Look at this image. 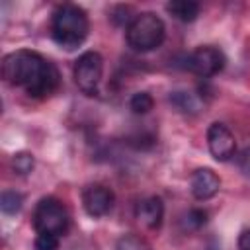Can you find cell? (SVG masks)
<instances>
[{
    "label": "cell",
    "mask_w": 250,
    "mask_h": 250,
    "mask_svg": "<svg viewBox=\"0 0 250 250\" xmlns=\"http://www.w3.org/2000/svg\"><path fill=\"white\" fill-rule=\"evenodd\" d=\"M238 250H250V229L242 230V234L238 236Z\"/></svg>",
    "instance_id": "obj_19"
},
{
    "label": "cell",
    "mask_w": 250,
    "mask_h": 250,
    "mask_svg": "<svg viewBox=\"0 0 250 250\" xmlns=\"http://www.w3.org/2000/svg\"><path fill=\"white\" fill-rule=\"evenodd\" d=\"M82 205L90 217H104L113 207V191L102 184H92L82 193Z\"/></svg>",
    "instance_id": "obj_8"
},
{
    "label": "cell",
    "mask_w": 250,
    "mask_h": 250,
    "mask_svg": "<svg viewBox=\"0 0 250 250\" xmlns=\"http://www.w3.org/2000/svg\"><path fill=\"white\" fill-rule=\"evenodd\" d=\"M205 223H207V213L201 211V209H191V211H188V215H186L184 221H182V225H184L186 230H195V229L203 227Z\"/></svg>",
    "instance_id": "obj_17"
},
{
    "label": "cell",
    "mask_w": 250,
    "mask_h": 250,
    "mask_svg": "<svg viewBox=\"0 0 250 250\" xmlns=\"http://www.w3.org/2000/svg\"><path fill=\"white\" fill-rule=\"evenodd\" d=\"M219 188H221V180L211 168H199L191 174L189 189L195 199H201V201L211 199L219 191Z\"/></svg>",
    "instance_id": "obj_9"
},
{
    "label": "cell",
    "mask_w": 250,
    "mask_h": 250,
    "mask_svg": "<svg viewBox=\"0 0 250 250\" xmlns=\"http://www.w3.org/2000/svg\"><path fill=\"white\" fill-rule=\"evenodd\" d=\"M152 105H154V100H152V96H150L148 92H137V94H133L131 100H129V107H131V111L137 113V115L148 113V111L152 109Z\"/></svg>",
    "instance_id": "obj_13"
},
{
    "label": "cell",
    "mask_w": 250,
    "mask_h": 250,
    "mask_svg": "<svg viewBox=\"0 0 250 250\" xmlns=\"http://www.w3.org/2000/svg\"><path fill=\"white\" fill-rule=\"evenodd\" d=\"M164 217V203L160 197H146L137 205V221L146 229H158Z\"/></svg>",
    "instance_id": "obj_10"
},
{
    "label": "cell",
    "mask_w": 250,
    "mask_h": 250,
    "mask_svg": "<svg viewBox=\"0 0 250 250\" xmlns=\"http://www.w3.org/2000/svg\"><path fill=\"white\" fill-rule=\"evenodd\" d=\"M170 102L184 113H195L199 109V100L189 92H172Z\"/></svg>",
    "instance_id": "obj_12"
},
{
    "label": "cell",
    "mask_w": 250,
    "mask_h": 250,
    "mask_svg": "<svg viewBox=\"0 0 250 250\" xmlns=\"http://www.w3.org/2000/svg\"><path fill=\"white\" fill-rule=\"evenodd\" d=\"M164 35H166L164 21L152 12L137 14L125 31L129 47L135 51H141V53H146V51L160 47L164 41Z\"/></svg>",
    "instance_id": "obj_3"
},
{
    "label": "cell",
    "mask_w": 250,
    "mask_h": 250,
    "mask_svg": "<svg viewBox=\"0 0 250 250\" xmlns=\"http://www.w3.org/2000/svg\"><path fill=\"white\" fill-rule=\"evenodd\" d=\"M207 145H209V150H211L213 158L219 160V162L229 160L236 152V141H234L232 133L229 131V127L225 123H219V121L209 125V129H207Z\"/></svg>",
    "instance_id": "obj_7"
},
{
    "label": "cell",
    "mask_w": 250,
    "mask_h": 250,
    "mask_svg": "<svg viewBox=\"0 0 250 250\" xmlns=\"http://www.w3.org/2000/svg\"><path fill=\"white\" fill-rule=\"evenodd\" d=\"M35 250H59V236L57 234H45L39 232L35 242H33Z\"/></svg>",
    "instance_id": "obj_18"
},
{
    "label": "cell",
    "mask_w": 250,
    "mask_h": 250,
    "mask_svg": "<svg viewBox=\"0 0 250 250\" xmlns=\"http://www.w3.org/2000/svg\"><path fill=\"white\" fill-rule=\"evenodd\" d=\"M166 10L180 21H193L199 16V4L191 0H172L166 4Z\"/></svg>",
    "instance_id": "obj_11"
},
{
    "label": "cell",
    "mask_w": 250,
    "mask_h": 250,
    "mask_svg": "<svg viewBox=\"0 0 250 250\" xmlns=\"http://www.w3.org/2000/svg\"><path fill=\"white\" fill-rule=\"evenodd\" d=\"M33 154H29V152H18V154H14V158H12V168H14V172L16 174H20V176H25V174H29L31 170H33Z\"/></svg>",
    "instance_id": "obj_16"
},
{
    "label": "cell",
    "mask_w": 250,
    "mask_h": 250,
    "mask_svg": "<svg viewBox=\"0 0 250 250\" xmlns=\"http://www.w3.org/2000/svg\"><path fill=\"white\" fill-rule=\"evenodd\" d=\"M115 250H152L146 240H143L137 234H123L115 242Z\"/></svg>",
    "instance_id": "obj_15"
},
{
    "label": "cell",
    "mask_w": 250,
    "mask_h": 250,
    "mask_svg": "<svg viewBox=\"0 0 250 250\" xmlns=\"http://www.w3.org/2000/svg\"><path fill=\"white\" fill-rule=\"evenodd\" d=\"M88 16L76 4H62L53 12L51 20V35L57 45L62 49H76L88 37Z\"/></svg>",
    "instance_id": "obj_2"
},
{
    "label": "cell",
    "mask_w": 250,
    "mask_h": 250,
    "mask_svg": "<svg viewBox=\"0 0 250 250\" xmlns=\"http://www.w3.org/2000/svg\"><path fill=\"white\" fill-rule=\"evenodd\" d=\"M4 80L12 86L23 88L33 98H45L59 86L57 66L35 51L20 49L4 57L2 61Z\"/></svg>",
    "instance_id": "obj_1"
},
{
    "label": "cell",
    "mask_w": 250,
    "mask_h": 250,
    "mask_svg": "<svg viewBox=\"0 0 250 250\" xmlns=\"http://www.w3.org/2000/svg\"><path fill=\"white\" fill-rule=\"evenodd\" d=\"M23 205V197L18 191H4L0 197V209L6 215H16Z\"/></svg>",
    "instance_id": "obj_14"
},
{
    "label": "cell",
    "mask_w": 250,
    "mask_h": 250,
    "mask_svg": "<svg viewBox=\"0 0 250 250\" xmlns=\"http://www.w3.org/2000/svg\"><path fill=\"white\" fill-rule=\"evenodd\" d=\"M68 227V213L55 197H43L33 211V229L45 234H62Z\"/></svg>",
    "instance_id": "obj_4"
},
{
    "label": "cell",
    "mask_w": 250,
    "mask_h": 250,
    "mask_svg": "<svg viewBox=\"0 0 250 250\" xmlns=\"http://www.w3.org/2000/svg\"><path fill=\"white\" fill-rule=\"evenodd\" d=\"M225 62H227V59H225L223 51L217 49V47H211V45H205V47L195 49L189 55V59H188L189 68L195 74L203 76V78L219 74L225 68Z\"/></svg>",
    "instance_id": "obj_6"
},
{
    "label": "cell",
    "mask_w": 250,
    "mask_h": 250,
    "mask_svg": "<svg viewBox=\"0 0 250 250\" xmlns=\"http://www.w3.org/2000/svg\"><path fill=\"white\" fill-rule=\"evenodd\" d=\"M104 74V59L96 51H86L74 62V82L84 94H96Z\"/></svg>",
    "instance_id": "obj_5"
}]
</instances>
